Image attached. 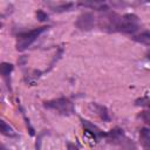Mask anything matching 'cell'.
<instances>
[{
  "label": "cell",
  "instance_id": "1",
  "mask_svg": "<svg viewBox=\"0 0 150 150\" xmlns=\"http://www.w3.org/2000/svg\"><path fill=\"white\" fill-rule=\"evenodd\" d=\"M105 138L110 143L117 145L120 148V150H136L135 144L128 137H125V135L123 134V130H121L118 128L112 129L109 132H107Z\"/></svg>",
  "mask_w": 150,
  "mask_h": 150
},
{
  "label": "cell",
  "instance_id": "2",
  "mask_svg": "<svg viewBox=\"0 0 150 150\" xmlns=\"http://www.w3.org/2000/svg\"><path fill=\"white\" fill-rule=\"evenodd\" d=\"M47 28L48 27H39V28H34L32 30L19 34L16 38V49L18 50H25L26 48H28L38 39V36L41 33L47 30Z\"/></svg>",
  "mask_w": 150,
  "mask_h": 150
},
{
  "label": "cell",
  "instance_id": "3",
  "mask_svg": "<svg viewBox=\"0 0 150 150\" xmlns=\"http://www.w3.org/2000/svg\"><path fill=\"white\" fill-rule=\"evenodd\" d=\"M43 105H45V108L56 110V111H57L59 114H61V115H71V114L74 112L73 103H71L68 98H64V97L45 102Z\"/></svg>",
  "mask_w": 150,
  "mask_h": 150
},
{
  "label": "cell",
  "instance_id": "4",
  "mask_svg": "<svg viewBox=\"0 0 150 150\" xmlns=\"http://www.w3.org/2000/svg\"><path fill=\"white\" fill-rule=\"evenodd\" d=\"M75 25H76V27H77L79 29H81V30H90V29L94 28L95 18H94V15H93L91 13L86 12V13L81 14V15L77 18Z\"/></svg>",
  "mask_w": 150,
  "mask_h": 150
},
{
  "label": "cell",
  "instance_id": "5",
  "mask_svg": "<svg viewBox=\"0 0 150 150\" xmlns=\"http://www.w3.org/2000/svg\"><path fill=\"white\" fill-rule=\"evenodd\" d=\"M82 124H83V128L84 130L90 134L94 138L98 139V138H102V137H105L107 136V132H103L100 128H97L96 125H94L93 123H90L89 121H86V120H82Z\"/></svg>",
  "mask_w": 150,
  "mask_h": 150
},
{
  "label": "cell",
  "instance_id": "6",
  "mask_svg": "<svg viewBox=\"0 0 150 150\" xmlns=\"http://www.w3.org/2000/svg\"><path fill=\"white\" fill-rule=\"evenodd\" d=\"M139 142L144 150H150V129L142 128L139 130Z\"/></svg>",
  "mask_w": 150,
  "mask_h": 150
},
{
  "label": "cell",
  "instance_id": "7",
  "mask_svg": "<svg viewBox=\"0 0 150 150\" xmlns=\"http://www.w3.org/2000/svg\"><path fill=\"white\" fill-rule=\"evenodd\" d=\"M132 39L138 43H142V45H145V46H150V32H143V33H141L138 35H135Z\"/></svg>",
  "mask_w": 150,
  "mask_h": 150
},
{
  "label": "cell",
  "instance_id": "8",
  "mask_svg": "<svg viewBox=\"0 0 150 150\" xmlns=\"http://www.w3.org/2000/svg\"><path fill=\"white\" fill-rule=\"evenodd\" d=\"M0 131H1L2 135L8 136V137H14V136H15L14 130H13L5 121H0Z\"/></svg>",
  "mask_w": 150,
  "mask_h": 150
},
{
  "label": "cell",
  "instance_id": "9",
  "mask_svg": "<svg viewBox=\"0 0 150 150\" xmlns=\"http://www.w3.org/2000/svg\"><path fill=\"white\" fill-rule=\"evenodd\" d=\"M93 107H94V109H95V112H96L102 120H104V121H109V120H110V118H109V115H108L107 108H104V107H102V105H98V104H93Z\"/></svg>",
  "mask_w": 150,
  "mask_h": 150
},
{
  "label": "cell",
  "instance_id": "10",
  "mask_svg": "<svg viewBox=\"0 0 150 150\" xmlns=\"http://www.w3.org/2000/svg\"><path fill=\"white\" fill-rule=\"evenodd\" d=\"M12 70H13V64L7 63V62L1 63V66H0V71H1V75H2L4 77H7V76L11 74Z\"/></svg>",
  "mask_w": 150,
  "mask_h": 150
},
{
  "label": "cell",
  "instance_id": "11",
  "mask_svg": "<svg viewBox=\"0 0 150 150\" xmlns=\"http://www.w3.org/2000/svg\"><path fill=\"white\" fill-rule=\"evenodd\" d=\"M73 7V4L68 2V4H61V5H57L54 7V11L55 12H64V11H69L70 8Z\"/></svg>",
  "mask_w": 150,
  "mask_h": 150
},
{
  "label": "cell",
  "instance_id": "12",
  "mask_svg": "<svg viewBox=\"0 0 150 150\" xmlns=\"http://www.w3.org/2000/svg\"><path fill=\"white\" fill-rule=\"evenodd\" d=\"M136 104L141 105V107H146L150 110V98L149 97H141V98L136 100Z\"/></svg>",
  "mask_w": 150,
  "mask_h": 150
},
{
  "label": "cell",
  "instance_id": "13",
  "mask_svg": "<svg viewBox=\"0 0 150 150\" xmlns=\"http://www.w3.org/2000/svg\"><path fill=\"white\" fill-rule=\"evenodd\" d=\"M139 117H141V120H142L144 123H146V124L150 125V110H144V111H142V112L139 114Z\"/></svg>",
  "mask_w": 150,
  "mask_h": 150
},
{
  "label": "cell",
  "instance_id": "14",
  "mask_svg": "<svg viewBox=\"0 0 150 150\" xmlns=\"http://www.w3.org/2000/svg\"><path fill=\"white\" fill-rule=\"evenodd\" d=\"M36 16H38V19H39L40 21H46V20H48V15H47L43 11H38V12H36Z\"/></svg>",
  "mask_w": 150,
  "mask_h": 150
},
{
  "label": "cell",
  "instance_id": "15",
  "mask_svg": "<svg viewBox=\"0 0 150 150\" xmlns=\"http://www.w3.org/2000/svg\"><path fill=\"white\" fill-rule=\"evenodd\" d=\"M67 148H68V150H80L75 143H70V142L67 143Z\"/></svg>",
  "mask_w": 150,
  "mask_h": 150
},
{
  "label": "cell",
  "instance_id": "16",
  "mask_svg": "<svg viewBox=\"0 0 150 150\" xmlns=\"http://www.w3.org/2000/svg\"><path fill=\"white\" fill-rule=\"evenodd\" d=\"M2 150H4V149H2Z\"/></svg>",
  "mask_w": 150,
  "mask_h": 150
}]
</instances>
